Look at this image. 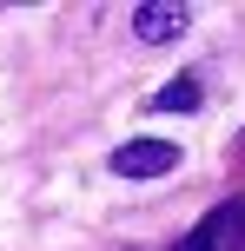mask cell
<instances>
[{"label": "cell", "instance_id": "obj_1", "mask_svg": "<svg viewBox=\"0 0 245 251\" xmlns=\"http://www.w3.org/2000/svg\"><path fill=\"white\" fill-rule=\"evenodd\" d=\"M113 172L119 178H166V172H179V146L172 139H126L113 152Z\"/></svg>", "mask_w": 245, "mask_h": 251}, {"label": "cell", "instance_id": "obj_2", "mask_svg": "<svg viewBox=\"0 0 245 251\" xmlns=\"http://www.w3.org/2000/svg\"><path fill=\"white\" fill-rule=\"evenodd\" d=\"M133 33H139L146 47H166V40L192 33V7H179V0H146V7H133Z\"/></svg>", "mask_w": 245, "mask_h": 251}, {"label": "cell", "instance_id": "obj_3", "mask_svg": "<svg viewBox=\"0 0 245 251\" xmlns=\"http://www.w3.org/2000/svg\"><path fill=\"white\" fill-rule=\"evenodd\" d=\"M199 106H206V79L199 73H179L153 93V113H199Z\"/></svg>", "mask_w": 245, "mask_h": 251}, {"label": "cell", "instance_id": "obj_4", "mask_svg": "<svg viewBox=\"0 0 245 251\" xmlns=\"http://www.w3.org/2000/svg\"><path fill=\"white\" fill-rule=\"evenodd\" d=\"M172 251H206V238H199V231H192V238H186V245H172Z\"/></svg>", "mask_w": 245, "mask_h": 251}]
</instances>
